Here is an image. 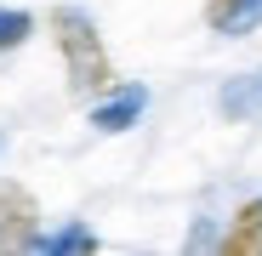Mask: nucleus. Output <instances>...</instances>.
Wrapping results in <instances>:
<instances>
[{"label": "nucleus", "instance_id": "6e6552de", "mask_svg": "<svg viewBox=\"0 0 262 256\" xmlns=\"http://www.w3.org/2000/svg\"><path fill=\"white\" fill-rule=\"evenodd\" d=\"M0 154H6V131H0Z\"/></svg>", "mask_w": 262, "mask_h": 256}, {"label": "nucleus", "instance_id": "f03ea898", "mask_svg": "<svg viewBox=\"0 0 262 256\" xmlns=\"http://www.w3.org/2000/svg\"><path fill=\"white\" fill-rule=\"evenodd\" d=\"M40 205L23 182H0V250H40Z\"/></svg>", "mask_w": 262, "mask_h": 256}, {"label": "nucleus", "instance_id": "7ed1b4c3", "mask_svg": "<svg viewBox=\"0 0 262 256\" xmlns=\"http://www.w3.org/2000/svg\"><path fill=\"white\" fill-rule=\"evenodd\" d=\"M143 108H148V91H143V85H114V97L92 108V125H97L103 137H120L125 125H137Z\"/></svg>", "mask_w": 262, "mask_h": 256}, {"label": "nucleus", "instance_id": "423d86ee", "mask_svg": "<svg viewBox=\"0 0 262 256\" xmlns=\"http://www.w3.org/2000/svg\"><path fill=\"white\" fill-rule=\"evenodd\" d=\"M29 34H34V12H17V6H0V52L23 46Z\"/></svg>", "mask_w": 262, "mask_h": 256}, {"label": "nucleus", "instance_id": "39448f33", "mask_svg": "<svg viewBox=\"0 0 262 256\" xmlns=\"http://www.w3.org/2000/svg\"><path fill=\"white\" fill-rule=\"evenodd\" d=\"M223 250H228V256H256V250H262V199H251L239 217L228 222Z\"/></svg>", "mask_w": 262, "mask_h": 256}, {"label": "nucleus", "instance_id": "0eeeda50", "mask_svg": "<svg viewBox=\"0 0 262 256\" xmlns=\"http://www.w3.org/2000/svg\"><path fill=\"white\" fill-rule=\"evenodd\" d=\"M97 239H92V228H63V234H46V245H40V250H92Z\"/></svg>", "mask_w": 262, "mask_h": 256}, {"label": "nucleus", "instance_id": "20e7f679", "mask_svg": "<svg viewBox=\"0 0 262 256\" xmlns=\"http://www.w3.org/2000/svg\"><path fill=\"white\" fill-rule=\"evenodd\" d=\"M205 29L228 34V40L262 29V0H205Z\"/></svg>", "mask_w": 262, "mask_h": 256}, {"label": "nucleus", "instance_id": "f257e3e1", "mask_svg": "<svg viewBox=\"0 0 262 256\" xmlns=\"http://www.w3.org/2000/svg\"><path fill=\"white\" fill-rule=\"evenodd\" d=\"M52 40H57V52L69 63V80L80 85V91H103V85H114V68H108V52H103V40H97V23L85 17L80 6H57L46 17Z\"/></svg>", "mask_w": 262, "mask_h": 256}]
</instances>
